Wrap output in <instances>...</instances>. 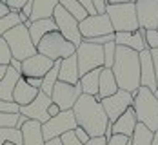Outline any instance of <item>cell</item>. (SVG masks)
<instances>
[{
	"label": "cell",
	"mask_w": 158,
	"mask_h": 145,
	"mask_svg": "<svg viewBox=\"0 0 158 145\" xmlns=\"http://www.w3.org/2000/svg\"><path fill=\"white\" fill-rule=\"evenodd\" d=\"M60 113H62V111H60V107H58L56 103H53V102H51V105L48 107V114H49V118H53V116H58Z\"/></svg>",
	"instance_id": "bcb514c9"
},
{
	"label": "cell",
	"mask_w": 158,
	"mask_h": 145,
	"mask_svg": "<svg viewBox=\"0 0 158 145\" xmlns=\"http://www.w3.org/2000/svg\"><path fill=\"white\" fill-rule=\"evenodd\" d=\"M140 54V85L151 89L153 93L156 91V75H155V67H153V58H151V51L143 49Z\"/></svg>",
	"instance_id": "2e32d148"
},
{
	"label": "cell",
	"mask_w": 158,
	"mask_h": 145,
	"mask_svg": "<svg viewBox=\"0 0 158 145\" xmlns=\"http://www.w3.org/2000/svg\"><path fill=\"white\" fill-rule=\"evenodd\" d=\"M27 29H29V36H31V40H33L35 46H38V42H40L48 33L58 31L53 18H42V20L31 22V24L27 26Z\"/></svg>",
	"instance_id": "cb8c5ba5"
},
{
	"label": "cell",
	"mask_w": 158,
	"mask_h": 145,
	"mask_svg": "<svg viewBox=\"0 0 158 145\" xmlns=\"http://www.w3.org/2000/svg\"><path fill=\"white\" fill-rule=\"evenodd\" d=\"M53 20H55V24H56L58 33L62 34L65 40H69L75 47H78L80 44L84 42V38H82V34H80V29H78V20L73 18L62 6H56V9H55V13H53Z\"/></svg>",
	"instance_id": "9c48e42d"
},
{
	"label": "cell",
	"mask_w": 158,
	"mask_h": 145,
	"mask_svg": "<svg viewBox=\"0 0 158 145\" xmlns=\"http://www.w3.org/2000/svg\"><path fill=\"white\" fill-rule=\"evenodd\" d=\"M7 44V47L11 51V58H15L18 62H24L26 58H29L33 54H36V46L33 44L31 36H29V29L24 24H18L13 29L6 33L2 36Z\"/></svg>",
	"instance_id": "277c9868"
},
{
	"label": "cell",
	"mask_w": 158,
	"mask_h": 145,
	"mask_svg": "<svg viewBox=\"0 0 158 145\" xmlns=\"http://www.w3.org/2000/svg\"><path fill=\"white\" fill-rule=\"evenodd\" d=\"M20 78H22V75L18 71H15L13 67L7 65L6 75L0 80V100L13 102V91H15V87H16V83H18Z\"/></svg>",
	"instance_id": "44dd1931"
},
{
	"label": "cell",
	"mask_w": 158,
	"mask_h": 145,
	"mask_svg": "<svg viewBox=\"0 0 158 145\" xmlns=\"http://www.w3.org/2000/svg\"><path fill=\"white\" fill-rule=\"evenodd\" d=\"M58 82L64 83H71L77 85L80 82V73H78V62H77V54H71L67 58L60 60V69H58Z\"/></svg>",
	"instance_id": "ac0fdd59"
},
{
	"label": "cell",
	"mask_w": 158,
	"mask_h": 145,
	"mask_svg": "<svg viewBox=\"0 0 158 145\" xmlns=\"http://www.w3.org/2000/svg\"><path fill=\"white\" fill-rule=\"evenodd\" d=\"M53 65H55V62L51 58L36 53V54H33L22 62V73L20 75H22V78H44L51 71Z\"/></svg>",
	"instance_id": "5bb4252c"
},
{
	"label": "cell",
	"mask_w": 158,
	"mask_h": 145,
	"mask_svg": "<svg viewBox=\"0 0 158 145\" xmlns=\"http://www.w3.org/2000/svg\"><path fill=\"white\" fill-rule=\"evenodd\" d=\"M104 47V67L106 69H111L113 64H114V54H116V44L114 42H109Z\"/></svg>",
	"instance_id": "1f68e13d"
},
{
	"label": "cell",
	"mask_w": 158,
	"mask_h": 145,
	"mask_svg": "<svg viewBox=\"0 0 158 145\" xmlns=\"http://www.w3.org/2000/svg\"><path fill=\"white\" fill-rule=\"evenodd\" d=\"M9 67H13L15 71L22 73V62H18V60H15V58H11V62H9Z\"/></svg>",
	"instance_id": "c3c4849f"
},
{
	"label": "cell",
	"mask_w": 158,
	"mask_h": 145,
	"mask_svg": "<svg viewBox=\"0 0 158 145\" xmlns=\"http://www.w3.org/2000/svg\"><path fill=\"white\" fill-rule=\"evenodd\" d=\"M80 96H82L80 83L71 85V83L56 82L55 87H53V93H51V102L56 103L60 107V111H71Z\"/></svg>",
	"instance_id": "30bf717a"
},
{
	"label": "cell",
	"mask_w": 158,
	"mask_h": 145,
	"mask_svg": "<svg viewBox=\"0 0 158 145\" xmlns=\"http://www.w3.org/2000/svg\"><path fill=\"white\" fill-rule=\"evenodd\" d=\"M118 89L131 93L133 96L140 89V54L133 49L116 46L114 64L111 67Z\"/></svg>",
	"instance_id": "7a4b0ae2"
},
{
	"label": "cell",
	"mask_w": 158,
	"mask_h": 145,
	"mask_svg": "<svg viewBox=\"0 0 158 145\" xmlns=\"http://www.w3.org/2000/svg\"><path fill=\"white\" fill-rule=\"evenodd\" d=\"M106 15L109 16L114 33H131L140 29L135 4H107Z\"/></svg>",
	"instance_id": "5b68a950"
},
{
	"label": "cell",
	"mask_w": 158,
	"mask_h": 145,
	"mask_svg": "<svg viewBox=\"0 0 158 145\" xmlns=\"http://www.w3.org/2000/svg\"><path fill=\"white\" fill-rule=\"evenodd\" d=\"M73 114H75L77 125L82 127L91 138L104 136L107 127L111 125L107 120V114L96 96L82 95L73 107Z\"/></svg>",
	"instance_id": "6da1fadb"
},
{
	"label": "cell",
	"mask_w": 158,
	"mask_h": 145,
	"mask_svg": "<svg viewBox=\"0 0 158 145\" xmlns=\"http://www.w3.org/2000/svg\"><path fill=\"white\" fill-rule=\"evenodd\" d=\"M46 145H62V142H60V138H55V140H49V142H46Z\"/></svg>",
	"instance_id": "f5cc1de1"
},
{
	"label": "cell",
	"mask_w": 158,
	"mask_h": 145,
	"mask_svg": "<svg viewBox=\"0 0 158 145\" xmlns=\"http://www.w3.org/2000/svg\"><path fill=\"white\" fill-rule=\"evenodd\" d=\"M58 69H60V60H56L55 65L51 67V71L42 78V87H40V91H42L44 95H48L49 98H51V93H53L55 83L58 82Z\"/></svg>",
	"instance_id": "83f0119b"
},
{
	"label": "cell",
	"mask_w": 158,
	"mask_h": 145,
	"mask_svg": "<svg viewBox=\"0 0 158 145\" xmlns=\"http://www.w3.org/2000/svg\"><path fill=\"white\" fill-rule=\"evenodd\" d=\"M100 103H102L104 111H106V114H107L109 123H114V122H116V120L133 105V95L127 93V91L118 89L113 96L100 100Z\"/></svg>",
	"instance_id": "7c38bea8"
},
{
	"label": "cell",
	"mask_w": 158,
	"mask_h": 145,
	"mask_svg": "<svg viewBox=\"0 0 158 145\" xmlns=\"http://www.w3.org/2000/svg\"><path fill=\"white\" fill-rule=\"evenodd\" d=\"M78 125H77L73 109L71 111H62L58 116H53L46 123H42V136H44L46 142H49V140L60 138L62 134L69 132V131H75Z\"/></svg>",
	"instance_id": "ba28073f"
},
{
	"label": "cell",
	"mask_w": 158,
	"mask_h": 145,
	"mask_svg": "<svg viewBox=\"0 0 158 145\" xmlns=\"http://www.w3.org/2000/svg\"><path fill=\"white\" fill-rule=\"evenodd\" d=\"M135 7L140 29H158V0H136Z\"/></svg>",
	"instance_id": "4fadbf2b"
},
{
	"label": "cell",
	"mask_w": 158,
	"mask_h": 145,
	"mask_svg": "<svg viewBox=\"0 0 158 145\" xmlns=\"http://www.w3.org/2000/svg\"><path fill=\"white\" fill-rule=\"evenodd\" d=\"M60 142H62V145H82L80 140L75 136V131H69V132L62 134L60 136Z\"/></svg>",
	"instance_id": "8d00e7d4"
},
{
	"label": "cell",
	"mask_w": 158,
	"mask_h": 145,
	"mask_svg": "<svg viewBox=\"0 0 158 145\" xmlns=\"http://www.w3.org/2000/svg\"><path fill=\"white\" fill-rule=\"evenodd\" d=\"M24 80L27 82L31 87H35V89L40 91V87H42V78H24Z\"/></svg>",
	"instance_id": "7dc6e473"
},
{
	"label": "cell",
	"mask_w": 158,
	"mask_h": 145,
	"mask_svg": "<svg viewBox=\"0 0 158 145\" xmlns=\"http://www.w3.org/2000/svg\"><path fill=\"white\" fill-rule=\"evenodd\" d=\"M136 0H107V4H135Z\"/></svg>",
	"instance_id": "816d5d0a"
},
{
	"label": "cell",
	"mask_w": 158,
	"mask_h": 145,
	"mask_svg": "<svg viewBox=\"0 0 158 145\" xmlns=\"http://www.w3.org/2000/svg\"><path fill=\"white\" fill-rule=\"evenodd\" d=\"M129 138L122 136V134H113L109 140H107V145H127Z\"/></svg>",
	"instance_id": "ab89813d"
},
{
	"label": "cell",
	"mask_w": 158,
	"mask_h": 145,
	"mask_svg": "<svg viewBox=\"0 0 158 145\" xmlns=\"http://www.w3.org/2000/svg\"><path fill=\"white\" fill-rule=\"evenodd\" d=\"M116 91H118V83H116V78H114L113 71L102 67V71H100V80H98V95H96V98H98V100L109 98V96H113Z\"/></svg>",
	"instance_id": "7402d4cb"
},
{
	"label": "cell",
	"mask_w": 158,
	"mask_h": 145,
	"mask_svg": "<svg viewBox=\"0 0 158 145\" xmlns=\"http://www.w3.org/2000/svg\"><path fill=\"white\" fill-rule=\"evenodd\" d=\"M136 123H138V120H136L135 109H133V105H131L114 123H111V131H113V134H122V136H126V138H131L133 132H135Z\"/></svg>",
	"instance_id": "d6986e66"
},
{
	"label": "cell",
	"mask_w": 158,
	"mask_h": 145,
	"mask_svg": "<svg viewBox=\"0 0 158 145\" xmlns=\"http://www.w3.org/2000/svg\"><path fill=\"white\" fill-rule=\"evenodd\" d=\"M127 145H133V143H131V142H127Z\"/></svg>",
	"instance_id": "680465c9"
},
{
	"label": "cell",
	"mask_w": 158,
	"mask_h": 145,
	"mask_svg": "<svg viewBox=\"0 0 158 145\" xmlns=\"http://www.w3.org/2000/svg\"><path fill=\"white\" fill-rule=\"evenodd\" d=\"M151 51V58H153V67H155V75H156V83H158V49H149Z\"/></svg>",
	"instance_id": "ee69618b"
},
{
	"label": "cell",
	"mask_w": 158,
	"mask_h": 145,
	"mask_svg": "<svg viewBox=\"0 0 158 145\" xmlns=\"http://www.w3.org/2000/svg\"><path fill=\"white\" fill-rule=\"evenodd\" d=\"M89 44H96V46H106L109 42H114V33L111 34H104V36H96V38H91V40H85Z\"/></svg>",
	"instance_id": "74e56055"
},
{
	"label": "cell",
	"mask_w": 158,
	"mask_h": 145,
	"mask_svg": "<svg viewBox=\"0 0 158 145\" xmlns=\"http://www.w3.org/2000/svg\"><path fill=\"white\" fill-rule=\"evenodd\" d=\"M153 136H155V132L151 129H147L143 123H136L135 132H133V136L129 138V142L133 145H151Z\"/></svg>",
	"instance_id": "4316f807"
},
{
	"label": "cell",
	"mask_w": 158,
	"mask_h": 145,
	"mask_svg": "<svg viewBox=\"0 0 158 145\" xmlns=\"http://www.w3.org/2000/svg\"><path fill=\"white\" fill-rule=\"evenodd\" d=\"M80 6L87 11V15H96L95 13V7H93V0H77Z\"/></svg>",
	"instance_id": "7bdbcfd3"
},
{
	"label": "cell",
	"mask_w": 158,
	"mask_h": 145,
	"mask_svg": "<svg viewBox=\"0 0 158 145\" xmlns=\"http://www.w3.org/2000/svg\"><path fill=\"white\" fill-rule=\"evenodd\" d=\"M58 6V0H33V11L29 22H36L42 18H53V13Z\"/></svg>",
	"instance_id": "d4e9b609"
},
{
	"label": "cell",
	"mask_w": 158,
	"mask_h": 145,
	"mask_svg": "<svg viewBox=\"0 0 158 145\" xmlns=\"http://www.w3.org/2000/svg\"><path fill=\"white\" fill-rule=\"evenodd\" d=\"M49 105H51V98L40 91L38 96L35 98L29 105L20 107V114H24L27 120H35V122H38V123H46L49 120V114H48Z\"/></svg>",
	"instance_id": "9a60e30c"
},
{
	"label": "cell",
	"mask_w": 158,
	"mask_h": 145,
	"mask_svg": "<svg viewBox=\"0 0 158 145\" xmlns=\"http://www.w3.org/2000/svg\"><path fill=\"white\" fill-rule=\"evenodd\" d=\"M77 62H78V73L80 76L95 71V69H102L104 67V47L96 46V44H89V42H82L77 47Z\"/></svg>",
	"instance_id": "52a82bcc"
},
{
	"label": "cell",
	"mask_w": 158,
	"mask_h": 145,
	"mask_svg": "<svg viewBox=\"0 0 158 145\" xmlns=\"http://www.w3.org/2000/svg\"><path fill=\"white\" fill-rule=\"evenodd\" d=\"M133 109H135L138 123H143L147 129L156 132L158 131V98L155 96V93L151 89L140 85V89L133 96Z\"/></svg>",
	"instance_id": "3957f363"
},
{
	"label": "cell",
	"mask_w": 158,
	"mask_h": 145,
	"mask_svg": "<svg viewBox=\"0 0 158 145\" xmlns=\"http://www.w3.org/2000/svg\"><path fill=\"white\" fill-rule=\"evenodd\" d=\"M38 93H40L38 89L31 87L24 78H20L18 83H16V87H15V91H13V102H15L16 105H20V107L29 105L33 100L38 96Z\"/></svg>",
	"instance_id": "603a6c76"
},
{
	"label": "cell",
	"mask_w": 158,
	"mask_h": 145,
	"mask_svg": "<svg viewBox=\"0 0 158 145\" xmlns=\"http://www.w3.org/2000/svg\"><path fill=\"white\" fill-rule=\"evenodd\" d=\"M85 145H107V138L106 136H98V138H89V142Z\"/></svg>",
	"instance_id": "f6af8a7d"
},
{
	"label": "cell",
	"mask_w": 158,
	"mask_h": 145,
	"mask_svg": "<svg viewBox=\"0 0 158 145\" xmlns=\"http://www.w3.org/2000/svg\"><path fill=\"white\" fill-rule=\"evenodd\" d=\"M11 62V51L7 47L6 40L0 38V65H9Z\"/></svg>",
	"instance_id": "836d02e7"
},
{
	"label": "cell",
	"mask_w": 158,
	"mask_h": 145,
	"mask_svg": "<svg viewBox=\"0 0 158 145\" xmlns=\"http://www.w3.org/2000/svg\"><path fill=\"white\" fill-rule=\"evenodd\" d=\"M26 4L27 0H6V6L9 7V11H15V13H20Z\"/></svg>",
	"instance_id": "f35d334b"
},
{
	"label": "cell",
	"mask_w": 158,
	"mask_h": 145,
	"mask_svg": "<svg viewBox=\"0 0 158 145\" xmlns=\"http://www.w3.org/2000/svg\"><path fill=\"white\" fill-rule=\"evenodd\" d=\"M155 96H156V98H158V87H156V91H155Z\"/></svg>",
	"instance_id": "9f6ffc18"
},
{
	"label": "cell",
	"mask_w": 158,
	"mask_h": 145,
	"mask_svg": "<svg viewBox=\"0 0 158 145\" xmlns=\"http://www.w3.org/2000/svg\"><path fill=\"white\" fill-rule=\"evenodd\" d=\"M0 113H4V114H18L20 113V105H16L15 102L0 100Z\"/></svg>",
	"instance_id": "e575fe53"
},
{
	"label": "cell",
	"mask_w": 158,
	"mask_h": 145,
	"mask_svg": "<svg viewBox=\"0 0 158 145\" xmlns=\"http://www.w3.org/2000/svg\"><path fill=\"white\" fill-rule=\"evenodd\" d=\"M93 7H95L96 15H106L107 9V0H93Z\"/></svg>",
	"instance_id": "60d3db41"
},
{
	"label": "cell",
	"mask_w": 158,
	"mask_h": 145,
	"mask_svg": "<svg viewBox=\"0 0 158 145\" xmlns=\"http://www.w3.org/2000/svg\"><path fill=\"white\" fill-rule=\"evenodd\" d=\"M151 145H158V131L155 132V136H153V142H151Z\"/></svg>",
	"instance_id": "11a10c76"
},
{
	"label": "cell",
	"mask_w": 158,
	"mask_h": 145,
	"mask_svg": "<svg viewBox=\"0 0 158 145\" xmlns=\"http://www.w3.org/2000/svg\"><path fill=\"white\" fill-rule=\"evenodd\" d=\"M78 29L84 40H91V38H96V36L114 33L107 15H89L78 24Z\"/></svg>",
	"instance_id": "8fae6325"
},
{
	"label": "cell",
	"mask_w": 158,
	"mask_h": 145,
	"mask_svg": "<svg viewBox=\"0 0 158 145\" xmlns=\"http://www.w3.org/2000/svg\"><path fill=\"white\" fill-rule=\"evenodd\" d=\"M26 122H27V118H26L24 114H20V116H18V122H16V129H22V125H24Z\"/></svg>",
	"instance_id": "f907efd6"
},
{
	"label": "cell",
	"mask_w": 158,
	"mask_h": 145,
	"mask_svg": "<svg viewBox=\"0 0 158 145\" xmlns=\"http://www.w3.org/2000/svg\"><path fill=\"white\" fill-rule=\"evenodd\" d=\"M6 69H7V65H0V80H2V76L6 75Z\"/></svg>",
	"instance_id": "db71d44e"
},
{
	"label": "cell",
	"mask_w": 158,
	"mask_h": 145,
	"mask_svg": "<svg viewBox=\"0 0 158 145\" xmlns=\"http://www.w3.org/2000/svg\"><path fill=\"white\" fill-rule=\"evenodd\" d=\"M6 15H9V7L0 0V18H2V16H6Z\"/></svg>",
	"instance_id": "681fc988"
},
{
	"label": "cell",
	"mask_w": 158,
	"mask_h": 145,
	"mask_svg": "<svg viewBox=\"0 0 158 145\" xmlns=\"http://www.w3.org/2000/svg\"><path fill=\"white\" fill-rule=\"evenodd\" d=\"M114 44L127 49H133L136 53H142L143 49H147L145 29H136V31L131 33H114Z\"/></svg>",
	"instance_id": "e0dca14e"
},
{
	"label": "cell",
	"mask_w": 158,
	"mask_h": 145,
	"mask_svg": "<svg viewBox=\"0 0 158 145\" xmlns=\"http://www.w3.org/2000/svg\"><path fill=\"white\" fill-rule=\"evenodd\" d=\"M18 114H4L0 113V129H4V127H16V122H18Z\"/></svg>",
	"instance_id": "d6a6232c"
},
{
	"label": "cell",
	"mask_w": 158,
	"mask_h": 145,
	"mask_svg": "<svg viewBox=\"0 0 158 145\" xmlns=\"http://www.w3.org/2000/svg\"><path fill=\"white\" fill-rule=\"evenodd\" d=\"M156 31H158V29H156Z\"/></svg>",
	"instance_id": "91938a15"
},
{
	"label": "cell",
	"mask_w": 158,
	"mask_h": 145,
	"mask_svg": "<svg viewBox=\"0 0 158 145\" xmlns=\"http://www.w3.org/2000/svg\"><path fill=\"white\" fill-rule=\"evenodd\" d=\"M4 143H15L22 145V131L16 127H4L0 129V145Z\"/></svg>",
	"instance_id": "f546056e"
},
{
	"label": "cell",
	"mask_w": 158,
	"mask_h": 145,
	"mask_svg": "<svg viewBox=\"0 0 158 145\" xmlns=\"http://www.w3.org/2000/svg\"><path fill=\"white\" fill-rule=\"evenodd\" d=\"M145 44H147V49H158V31L156 29L145 31Z\"/></svg>",
	"instance_id": "d590c367"
},
{
	"label": "cell",
	"mask_w": 158,
	"mask_h": 145,
	"mask_svg": "<svg viewBox=\"0 0 158 145\" xmlns=\"http://www.w3.org/2000/svg\"><path fill=\"white\" fill-rule=\"evenodd\" d=\"M20 131H22V145H46V140L42 136V123L27 120Z\"/></svg>",
	"instance_id": "ffe728a7"
},
{
	"label": "cell",
	"mask_w": 158,
	"mask_h": 145,
	"mask_svg": "<svg viewBox=\"0 0 158 145\" xmlns=\"http://www.w3.org/2000/svg\"><path fill=\"white\" fill-rule=\"evenodd\" d=\"M18 24H20V18H18V13H15V11H9V15L2 16L0 18V38Z\"/></svg>",
	"instance_id": "4dcf8cb0"
},
{
	"label": "cell",
	"mask_w": 158,
	"mask_h": 145,
	"mask_svg": "<svg viewBox=\"0 0 158 145\" xmlns=\"http://www.w3.org/2000/svg\"><path fill=\"white\" fill-rule=\"evenodd\" d=\"M36 53H40V54L51 58L53 62H56V60H64V58L75 54L77 53V47L69 40H65L58 31H53V33H48L38 42Z\"/></svg>",
	"instance_id": "8992f818"
},
{
	"label": "cell",
	"mask_w": 158,
	"mask_h": 145,
	"mask_svg": "<svg viewBox=\"0 0 158 145\" xmlns=\"http://www.w3.org/2000/svg\"><path fill=\"white\" fill-rule=\"evenodd\" d=\"M58 6H62L64 9L69 13V15L73 16V18H77L78 20V24L84 20V18H87V11L80 6L77 0H58Z\"/></svg>",
	"instance_id": "f1b7e54d"
},
{
	"label": "cell",
	"mask_w": 158,
	"mask_h": 145,
	"mask_svg": "<svg viewBox=\"0 0 158 145\" xmlns=\"http://www.w3.org/2000/svg\"><path fill=\"white\" fill-rule=\"evenodd\" d=\"M4 145H15V143H4Z\"/></svg>",
	"instance_id": "6f0895ef"
},
{
	"label": "cell",
	"mask_w": 158,
	"mask_h": 145,
	"mask_svg": "<svg viewBox=\"0 0 158 145\" xmlns=\"http://www.w3.org/2000/svg\"><path fill=\"white\" fill-rule=\"evenodd\" d=\"M100 71L102 69H95L89 71L85 75L80 76V87H82V95H89V96H96L98 95V80H100Z\"/></svg>",
	"instance_id": "484cf974"
},
{
	"label": "cell",
	"mask_w": 158,
	"mask_h": 145,
	"mask_svg": "<svg viewBox=\"0 0 158 145\" xmlns=\"http://www.w3.org/2000/svg\"><path fill=\"white\" fill-rule=\"evenodd\" d=\"M75 136L80 140V143H82V145H85L87 142H89V138H91V136L82 129V127H77V129H75Z\"/></svg>",
	"instance_id": "b9f144b4"
}]
</instances>
